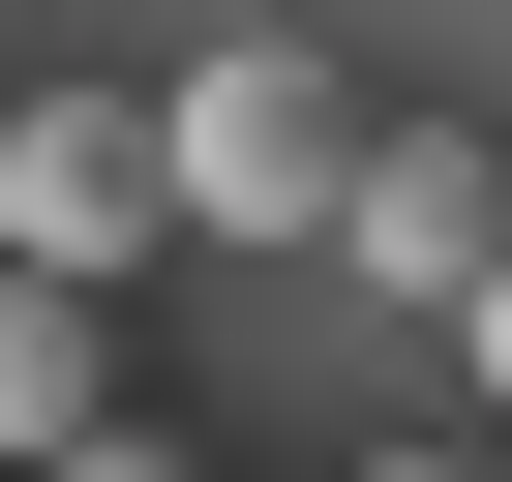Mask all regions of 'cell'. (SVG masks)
I'll use <instances>...</instances> for the list:
<instances>
[{
	"label": "cell",
	"instance_id": "ba28073f",
	"mask_svg": "<svg viewBox=\"0 0 512 482\" xmlns=\"http://www.w3.org/2000/svg\"><path fill=\"white\" fill-rule=\"evenodd\" d=\"M0 121H31V91H0Z\"/></svg>",
	"mask_w": 512,
	"mask_h": 482
},
{
	"label": "cell",
	"instance_id": "7a4b0ae2",
	"mask_svg": "<svg viewBox=\"0 0 512 482\" xmlns=\"http://www.w3.org/2000/svg\"><path fill=\"white\" fill-rule=\"evenodd\" d=\"M151 241H211L181 211V91H31V121H0V272H151Z\"/></svg>",
	"mask_w": 512,
	"mask_h": 482
},
{
	"label": "cell",
	"instance_id": "277c9868",
	"mask_svg": "<svg viewBox=\"0 0 512 482\" xmlns=\"http://www.w3.org/2000/svg\"><path fill=\"white\" fill-rule=\"evenodd\" d=\"M91 422H121V302L91 272H0V482H61Z\"/></svg>",
	"mask_w": 512,
	"mask_h": 482
},
{
	"label": "cell",
	"instance_id": "6da1fadb",
	"mask_svg": "<svg viewBox=\"0 0 512 482\" xmlns=\"http://www.w3.org/2000/svg\"><path fill=\"white\" fill-rule=\"evenodd\" d=\"M362 151H392V121H362L302 31H211V61H181V211H211V241H332Z\"/></svg>",
	"mask_w": 512,
	"mask_h": 482
},
{
	"label": "cell",
	"instance_id": "5b68a950",
	"mask_svg": "<svg viewBox=\"0 0 512 482\" xmlns=\"http://www.w3.org/2000/svg\"><path fill=\"white\" fill-rule=\"evenodd\" d=\"M61 482H211V452H181V422H91V452H61Z\"/></svg>",
	"mask_w": 512,
	"mask_h": 482
},
{
	"label": "cell",
	"instance_id": "3957f363",
	"mask_svg": "<svg viewBox=\"0 0 512 482\" xmlns=\"http://www.w3.org/2000/svg\"><path fill=\"white\" fill-rule=\"evenodd\" d=\"M332 272H362V302H482V272H512V151H482V121H392L362 211H332Z\"/></svg>",
	"mask_w": 512,
	"mask_h": 482
},
{
	"label": "cell",
	"instance_id": "52a82bcc",
	"mask_svg": "<svg viewBox=\"0 0 512 482\" xmlns=\"http://www.w3.org/2000/svg\"><path fill=\"white\" fill-rule=\"evenodd\" d=\"M452 332H482V392H512V272H482V302H452Z\"/></svg>",
	"mask_w": 512,
	"mask_h": 482
},
{
	"label": "cell",
	"instance_id": "8992f818",
	"mask_svg": "<svg viewBox=\"0 0 512 482\" xmlns=\"http://www.w3.org/2000/svg\"><path fill=\"white\" fill-rule=\"evenodd\" d=\"M332 482H512V452H332Z\"/></svg>",
	"mask_w": 512,
	"mask_h": 482
}]
</instances>
